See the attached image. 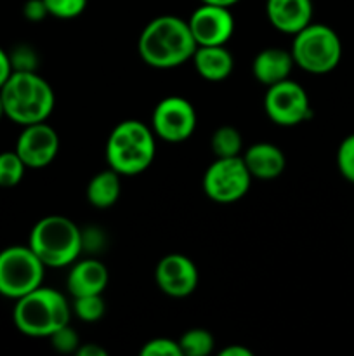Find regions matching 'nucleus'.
Masks as SVG:
<instances>
[{"label":"nucleus","mask_w":354,"mask_h":356,"mask_svg":"<svg viewBox=\"0 0 354 356\" xmlns=\"http://www.w3.org/2000/svg\"><path fill=\"white\" fill-rule=\"evenodd\" d=\"M191 61L198 75L207 82H222L235 70V58L226 45H198Z\"/></svg>","instance_id":"18"},{"label":"nucleus","mask_w":354,"mask_h":356,"mask_svg":"<svg viewBox=\"0 0 354 356\" xmlns=\"http://www.w3.org/2000/svg\"><path fill=\"white\" fill-rule=\"evenodd\" d=\"M196 47L187 21L170 14L149 21L137 42L142 61L156 70H172L186 65Z\"/></svg>","instance_id":"1"},{"label":"nucleus","mask_w":354,"mask_h":356,"mask_svg":"<svg viewBox=\"0 0 354 356\" xmlns=\"http://www.w3.org/2000/svg\"><path fill=\"white\" fill-rule=\"evenodd\" d=\"M221 356H252V351L245 346H239V344H235V346H226L224 350H221Z\"/></svg>","instance_id":"33"},{"label":"nucleus","mask_w":354,"mask_h":356,"mask_svg":"<svg viewBox=\"0 0 354 356\" xmlns=\"http://www.w3.org/2000/svg\"><path fill=\"white\" fill-rule=\"evenodd\" d=\"M104 233L99 228H85L82 229V247L89 252H99L104 247Z\"/></svg>","instance_id":"29"},{"label":"nucleus","mask_w":354,"mask_h":356,"mask_svg":"<svg viewBox=\"0 0 354 356\" xmlns=\"http://www.w3.org/2000/svg\"><path fill=\"white\" fill-rule=\"evenodd\" d=\"M252 176L242 155L215 159L203 174V191L215 204H235L250 190Z\"/></svg>","instance_id":"8"},{"label":"nucleus","mask_w":354,"mask_h":356,"mask_svg":"<svg viewBox=\"0 0 354 356\" xmlns=\"http://www.w3.org/2000/svg\"><path fill=\"white\" fill-rule=\"evenodd\" d=\"M196 122V110L186 97L169 96L153 110L151 129L163 141L183 143L194 134Z\"/></svg>","instance_id":"10"},{"label":"nucleus","mask_w":354,"mask_h":356,"mask_svg":"<svg viewBox=\"0 0 354 356\" xmlns=\"http://www.w3.org/2000/svg\"><path fill=\"white\" fill-rule=\"evenodd\" d=\"M156 155V136L141 120H124L111 131L106 141L110 169L120 176H137L153 163Z\"/></svg>","instance_id":"3"},{"label":"nucleus","mask_w":354,"mask_h":356,"mask_svg":"<svg viewBox=\"0 0 354 356\" xmlns=\"http://www.w3.org/2000/svg\"><path fill=\"white\" fill-rule=\"evenodd\" d=\"M295 63L292 52L283 47H267L253 58V79L262 86L269 87L278 82L290 79Z\"/></svg>","instance_id":"17"},{"label":"nucleus","mask_w":354,"mask_h":356,"mask_svg":"<svg viewBox=\"0 0 354 356\" xmlns=\"http://www.w3.org/2000/svg\"><path fill=\"white\" fill-rule=\"evenodd\" d=\"M110 282V271L99 259H76L71 264L66 287L71 298L103 294Z\"/></svg>","instance_id":"15"},{"label":"nucleus","mask_w":354,"mask_h":356,"mask_svg":"<svg viewBox=\"0 0 354 356\" xmlns=\"http://www.w3.org/2000/svg\"><path fill=\"white\" fill-rule=\"evenodd\" d=\"M337 167L344 179L354 183V134L342 139L337 149Z\"/></svg>","instance_id":"25"},{"label":"nucleus","mask_w":354,"mask_h":356,"mask_svg":"<svg viewBox=\"0 0 354 356\" xmlns=\"http://www.w3.org/2000/svg\"><path fill=\"white\" fill-rule=\"evenodd\" d=\"M155 280L163 294L187 298L198 287L196 264L184 254H167L156 264Z\"/></svg>","instance_id":"13"},{"label":"nucleus","mask_w":354,"mask_h":356,"mask_svg":"<svg viewBox=\"0 0 354 356\" xmlns=\"http://www.w3.org/2000/svg\"><path fill=\"white\" fill-rule=\"evenodd\" d=\"M9 59L12 72H37L38 56L30 45H17L9 52Z\"/></svg>","instance_id":"26"},{"label":"nucleus","mask_w":354,"mask_h":356,"mask_svg":"<svg viewBox=\"0 0 354 356\" xmlns=\"http://www.w3.org/2000/svg\"><path fill=\"white\" fill-rule=\"evenodd\" d=\"M295 66L312 75H325L335 70L342 59V42L335 30L321 23H309L292 40Z\"/></svg>","instance_id":"6"},{"label":"nucleus","mask_w":354,"mask_h":356,"mask_svg":"<svg viewBox=\"0 0 354 356\" xmlns=\"http://www.w3.org/2000/svg\"><path fill=\"white\" fill-rule=\"evenodd\" d=\"M76 355L78 356H106L108 351L103 350L101 346L92 343H85V344H80L78 350H76Z\"/></svg>","instance_id":"32"},{"label":"nucleus","mask_w":354,"mask_h":356,"mask_svg":"<svg viewBox=\"0 0 354 356\" xmlns=\"http://www.w3.org/2000/svg\"><path fill=\"white\" fill-rule=\"evenodd\" d=\"M23 14L31 23H38V21L45 19L49 16L44 0H28L23 7Z\"/></svg>","instance_id":"30"},{"label":"nucleus","mask_w":354,"mask_h":356,"mask_svg":"<svg viewBox=\"0 0 354 356\" xmlns=\"http://www.w3.org/2000/svg\"><path fill=\"white\" fill-rule=\"evenodd\" d=\"M45 264L30 245H10L0 250V296L19 299L44 285Z\"/></svg>","instance_id":"7"},{"label":"nucleus","mask_w":354,"mask_h":356,"mask_svg":"<svg viewBox=\"0 0 354 356\" xmlns=\"http://www.w3.org/2000/svg\"><path fill=\"white\" fill-rule=\"evenodd\" d=\"M196 45H226L235 33V16L229 7L201 3L187 19Z\"/></svg>","instance_id":"12"},{"label":"nucleus","mask_w":354,"mask_h":356,"mask_svg":"<svg viewBox=\"0 0 354 356\" xmlns=\"http://www.w3.org/2000/svg\"><path fill=\"white\" fill-rule=\"evenodd\" d=\"M14 152L19 155L26 169H44L58 156L59 136L47 122L24 125Z\"/></svg>","instance_id":"11"},{"label":"nucleus","mask_w":354,"mask_h":356,"mask_svg":"<svg viewBox=\"0 0 354 356\" xmlns=\"http://www.w3.org/2000/svg\"><path fill=\"white\" fill-rule=\"evenodd\" d=\"M264 110L273 124L295 127L312 115L311 101L301 83L287 79L269 86L264 96Z\"/></svg>","instance_id":"9"},{"label":"nucleus","mask_w":354,"mask_h":356,"mask_svg":"<svg viewBox=\"0 0 354 356\" xmlns=\"http://www.w3.org/2000/svg\"><path fill=\"white\" fill-rule=\"evenodd\" d=\"M6 117V110H3V101H2V94H0V120Z\"/></svg>","instance_id":"35"},{"label":"nucleus","mask_w":354,"mask_h":356,"mask_svg":"<svg viewBox=\"0 0 354 356\" xmlns=\"http://www.w3.org/2000/svg\"><path fill=\"white\" fill-rule=\"evenodd\" d=\"M266 16L278 31L295 35L312 23V0H267Z\"/></svg>","instance_id":"14"},{"label":"nucleus","mask_w":354,"mask_h":356,"mask_svg":"<svg viewBox=\"0 0 354 356\" xmlns=\"http://www.w3.org/2000/svg\"><path fill=\"white\" fill-rule=\"evenodd\" d=\"M49 339H51V344L59 353H73V351L76 353L80 346V336L76 334L75 329L69 327V323L56 330L52 336H49Z\"/></svg>","instance_id":"28"},{"label":"nucleus","mask_w":354,"mask_h":356,"mask_svg":"<svg viewBox=\"0 0 354 356\" xmlns=\"http://www.w3.org/2000/svg\"><path fill=\"white\" fill-rule=\"evenodd\" d=\"M142 356H183L180 355L179 343L169 337H155V339L146 341L141 348Z\"/></svg>","instance_id":"27"},{"label":"nucleus","mask_w":354,"mask_h":356,"mask_svg":"<svg viewBox=\"0 0 354 356\" xmlns=\"http://www.w3.org/2000/svg\"><path fill=\"white\" fill-rule=\"evenodd\" d=\"M183 356H207L214 351V336L207 329H189L177 339Z\"/></svg>","instance_id":"21"},{"label":"nucleus","mask_w":354,"mask_h":356,"mask_svg":"<svg viewBox=\"0 0 354 356\" xmlns=\"http://www.w3.org/2000/svg\"><path fill=\"white\" fill-rule=\"evenodd\" d=\"M0 94L6 117L23 127L47 122L56 106L54 89L37 72H12Z\"/></svg>","instance_id":"2"},{"label":"nucleus","mask_w":354,"mask_h":356,"mask_svg":"<svg viewBox=\"0 0 354 356\" xmlns=\"http://www.w3.org/2000/svg\"><path fill=\"white\" fill-rule=\"evenodd\" d=\"M238 2L239 0H201V3H214V6L229 7V9H231V7Z\"/></svg>","instance_id":"34"},{"label":"nucleus","mask_w":354,"mask_h":356,"mask_svg":"<svg viewBox=\"0 0 354 356\" xmlns=\"http://www.w3.org/2000/svg\"><path fill=\"white\" fill-rule=\"evenodd\" d=\"M26 165L16 152L0 153V188H14L23 181Z\"/></svg>","instance_id":"23"},{"label":"nucleus","mask_w":354,"mask_h":356,"mask_svg":"<svg viewBox=\"0 0 354 356\" xmlns=\"http://www.w3.org/2000/svg\"><path fill=\"white\" fill-rule=\"evenodd\" d=\"M212 152L215 159H229V156H239L243 148L242 134L236 127L231 125H222L212 134L210 139Z\"/></svg>","instance_id":"20"},{"label":"nucleus","mask_w":354,"mask_h":356,"mask_svg":"<svg viewBox=\"0 0 354 356\" xmlns=\"http://www.w3.org/2000/svg\"><path fill=\"white\" fill-rule=\"evenodd\" d=\"M10 73H12V66H10L9 52L3 51V49L0 47V89H2L3 83L7 82Z\"/></svg>","instance_id":"31"},{"label":"nucleus","mask_w":354,"mask_h":356,"mask_svg":"<svg viewBox=\"0 0 354 356\" xmlns=\"http://www.w3.org/2000/svg\"><path fill=\"white\" fill-rule=\"evenodd\" d=\"M120 174L113 169L97 172L87 186V200L96 209H110L118 202L121 195Z\"/></svg>","instance_id":"19"},{"label":"nucleus","mask_w":354,"mask_h":356,"mask_svg":"<svg viewBox=\"0 0 354 356\" xmlns=\"http://www.w3.org/2000/svg\"><path fill=\"white\" fill-rule=\"evenodd\" d=\"M28 245L45 268L71 266L83 252L82 229L66 216H45L31 228Z\"/></svg>","instance_id":"5"},{"label":"nucleus","mask_w":354,"mask_h":356,"mask_svg":"<svg viewBox=\"0 0 354 356\" xmlns=\"http://www.w3.org/2000/svg\"><path fill=\"white\" fill-rule=\"evenodd\" d=\"M49 16L58 19H73L85 10L87 0H44Z\"/></svg>","instance_id":"24"},{"label":"nucleus","mask_w":354,"mask_h":356,"mask_svg":"<svg viewBox=\"0 0 354 356\" xmlns=\"http://www.w3.org/2000/svg\"><path fill=\"white\" fill-rule=\"evenodd\" d=\"M252 179L273 181L283 174L287 167L285 153L273 143H255L242 155Z\"/></svg>","instance_id":"16"},{"label":"nucleus","mask_w":354,"mask_h":356,"mask_svg":"<svg viewBox=\"0 0 354 356\" xmlns=\"http://www.w3.org/2000/svg\"><path fill=\"white\" fill-rule=\"evenodd\" d=\"M71 313L85 323L99 322L106 313V302H104L103 294L73 298Z\"/></svg>","instance_id":"22"},{"label":"nucleus","mask_w":354,"mask_h":356,"mask_svg":"<svg viewBox=\"0 0 354 356\" xmlns=\"http://www.w3.org/2000/svg\"><path fill=\"white\" fill-rule=\"evenodd\" d=\"M71 318V305L65 296L51 287H37L16 299L12 320L21 334L30 337H49Z\"/></svg>","instance_id":"4"}]
</instances>
